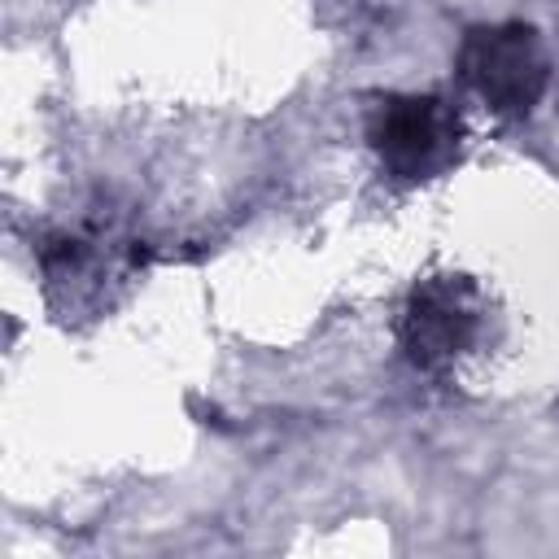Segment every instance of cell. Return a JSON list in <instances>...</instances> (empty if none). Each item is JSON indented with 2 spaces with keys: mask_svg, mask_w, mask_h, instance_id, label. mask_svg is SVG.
I'll list each match as a JSON object with an SVG mask.
<instances>
[{
  "mask_svg": "<svg viewBox=\"0 0 559 559\" xmlns=\"http://www.w3.org/2000/svg\"><path fill=\"white\" fill-rule=\"evenodd\" d=\"M480 328V297L463 275L428 280L411 293L406 319H402V345L415 367H445L454 362Z\"/></svg>",
  "mask_w": 559,
  "mask_h": 559,
  "instance_id": "obj_3",
  "label": "cell"
},
{
  "mask_svg": "<svg viewBox=\"0 0 559 559\" xmlns=\"http://www.w3.org/2000/svg\"><path fill=\"white\" fill-rule=\"evenodd\" d=\"M459 74L493 114H528L550 83V61L533 26L502 22L467 31L459 48Z\"/></svg>",
  "mask_w": 559,
  "mask_h": 559,
  "instance_id": "obj_1",
  "label": "cell"
},
{
  "mask_svg": "<svg viewBox=\"0 0 559 559\" xmlns=\"http://www.w3.org/2000/svg\"><path fill=\"white\" fill-rule=\"evenodd\" d=\"M371 148L397 179H428L459 153V114L441 96H393L376 109Z\"/></svg>",
  "mask_w": 559,
  "mask_h": 559,
  "instance_id": "obj_2",
  "label": "cell"
}]
</instances>
